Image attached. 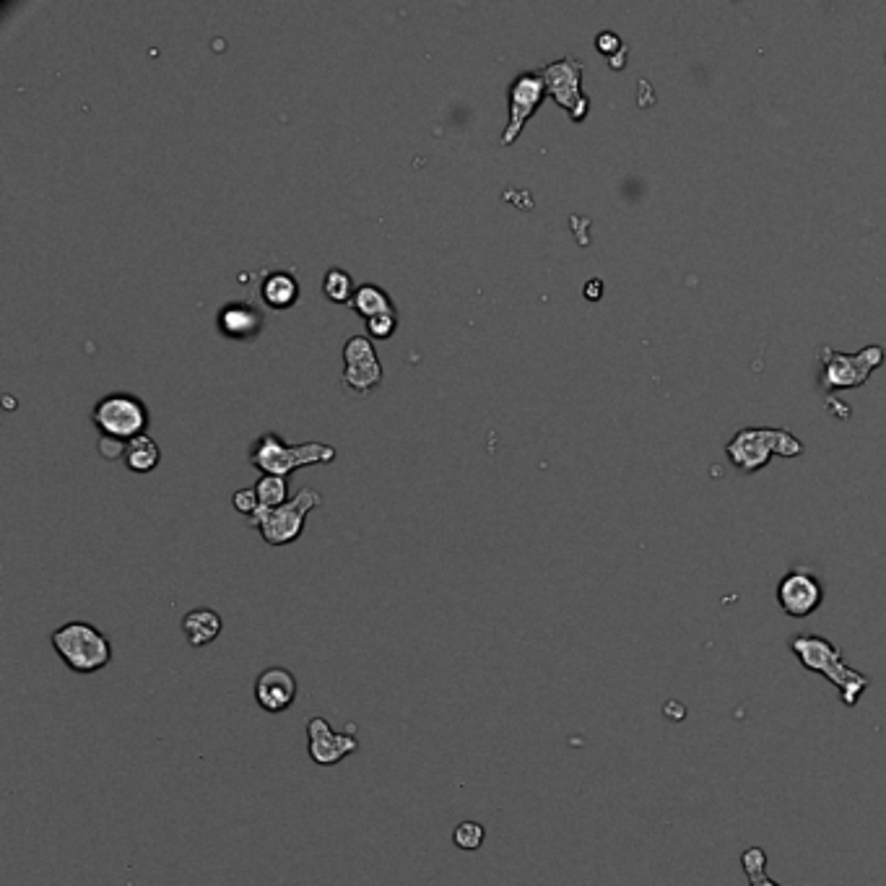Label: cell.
Masks as SVG:
<instances>
[{"label": "cell", "mask_w": 886, "mask_h": 886, "mask_svg": "<svg viewBox=\"0 0 886 886\" xmlns=\"http://www.w3.org/2000/svg\"><path fill=\"white\" fill-rule=\"evenodd\" d=\"M398 328V315L395 312H385V315H377L372 320H367V330L372 338H390Z\"/></svg>", "instance_id": "603a6c76"}, {"label": "cell", "mask_w": 886, "mask_h": 886, "mask_svg": "<svg viewBox=\"0 0 886 886\" xmlns=\"http://www.w3.org/2000/svg\"><path fill=\"white\" fill-rule=\"evenodd\" d=\"M125 445H128V442L112 440V437H99V453H102L104 458H110V460L123 458V455H125Z\"/></svg>", "instance_id": "484cf974"}, {"label": "cell", "mask_w": 886, "mask_h": 886, "mask_svg": "<svg viewBox=\"0 0 886 886\" xmlns=\"http://www.w3.org/2000/svg\"><path fill=\"white\" fill-rule=\"evenodd\" d=\"M741 866L749 876V886H780L767 876V853L762 848H749L741 855Z\"/></svg>", "instance_id": "44dd1931"}, {"label": "cell", "mask_w": 886, "mask_h": 886, "mask_svg": "<svg viewBox=\"0 0 886 886\" xmlns=\"http://www.w3.org/2000/svg\"><path fill=\"white\" fill-rule=\"evenodd\" d=\"M323 292L330 302H336V304L349 302L351 304L356 289H354V281H351V276L343 271V268H330L323 279Z\"/></svg>", "instance_id": "ffe728a7"}, {"label": "cell", "mask_w": 886, "mask_h": 886, "mask_svg": "<svg viewBox=\"0 0 886 886\" xmlns=\"http://www.w3.org/2000/svg\"><path fill=\"white\" fill-rule=\"evenodd\" d=\"M336 460V447L325 442H304V445H286L276 432L260 434L250 450V463L258 471L271 476H289L302 466H325Z\"/></svg>", "instance_id": "277c9868"}, {"label": "cell", "mask_w": 886, "mask_h": 886, "mask_svg": "<svg viewBox=\"0 0 886 886\" xmlns=\"http://www.w3.org/2000/svg\"><path fill=\"white\" fill-rule=\"evenodd\" d=\"M790 650L798 658L803 668H809L814 673H822L829 684H835L840 689V699L845 707H855L861 694L871 686V679L866 673H858L853 668L845 666L842 660V650L837 645H832L824 637H816V634H798L790 640Z\"/></svg>", "instance_id": "6da1fadb"}, {"label": "cell", "mask_w": 886, "mask_h": 886, "mask_svg": "<svg viewBox=\"0 0 886 886\" xmlns=\"http://www.w3.org/2000/svg\"><path fill=\"white\" fill-rule=\"evenodd\" d=\"M595 47H598V50L603 52V55H608V58L614 60V52L616 50H621V39H619V34H614V32H601L598 34V39H595ZM624 52V50H621Z\"/></svg>", "instance_id": "d4e9b609"}, {"label": "cell", "mask_w": 886, "mask_h": 886, "mask_svg": "<svg viewBox=\"0 0 886 886\" xmlns=\"http://www.w3.org/2000/svg\"><path fill=\"white\" fill-rule=\"evenodd\" d=\"M359 751V738H356V725L351 723L349 731L341 733L325 718L307 720V754L320 767H333L343 762L349 754Z\"/></svg>", "instance_id": "30bf717a"}, {"label": "cell", "mask_w": 886, "mask_h": 886, "mask_svg": "<svg viewBox=\"0 0 886 886\" xmlns=\"http://www.w3.org/2000/svg\"><path fill=\"white\" fill-rule=\"evenodd\" d=\"M255 492H258L260 507H263V510H276V507L289 502V484H286V476L263 473L258 484H255Z\"/></svg>", "instance_id": "d6986e66"}, {"label": "cell", "mask_w": 886, "mask_h": 886, "mask_svg": "<svg viewBox=\"0 0 886 886\" xmlns=\"http://www.w3.org/2000/svg\"><path fill=\"white\" fill-rule=\"evenodd\" d=\"M224 632V619L214 608H193L182 616V634L190 647H206Z\"/></svg>", "instance_id": "9a60e30c"}, {"label": "cell", "mask_w": 886, "mask_h": 886, "mask_svg": "<svg viewBox=\"0 0 886 886\" xmlns=\"http://www.w3.org/2000/svg\"><path fill=\"white\" fill-rule=\"evenodd\" d=\"M52 650L78 676H94L112 663V642L91 621H65L52 632Z\"/></svg>", "instance_id": "7a4b0ae2"}, {"label": "cell", "mask_w": 886, "mask_h": 886, "mask_svg": "<svg viewBox=\"0 0 886 886\" xmlns=\"http://www.w3.org/2000/svg\"><path fill=\"white\" fill-rule=\"evenodd\" d=\"M546 78V91H549L554 102L567 110V115L580 123L590 112V99L583 91V63L575 58H562L541 68Z\"/></svg>", "instance_id": "9c48e42d"}, {"label": "cell", "mask_w": 886, "mask_h": 886, "mask_svg": "<svg viewBox=\"0 0 886 886\" xmlns=\"http://www.w3.org/2000/svg\"><path fill=\"white\" fill-rule=\"evenodd\" d=\"M216 325L227 338L234 341H247V338H255L266 325V317L260 312L258 304L253 302H229L219 310L216 317Z\"/></svg>", "instance_id": "5bb4252c"}, {"label": "cell", "mask_w": 886, "mask_h": 886, "mask_svg": "<svg viewBox=\"0 0 886 886\" xmlns=\"http://www.w3.org/2000/svg\"><path fill=\"white\" fill-rule=\"evenodd\" d=\"M351 307H354V310L359 312L362 317H367V320H372V317H377V315H385V312H395L393 299L388 297V292H385V289H380V286H375V284L359 286L354 294V299H351Z\"/></svg>", "instance_id": "ac0fdd59"}, {"label": "cell", "mask_w": 886, "mask_h": 886, "mask_svg": "<svg viewBox=\"0 0 886 886\" xmlns=\"http://www.w3.org/2000/svg\"><path fill=\"white\" fill-rule=\"evenodd\" d=\"M819 362H822V388L824 390H848L861 388L868 375L884 362V349L881 346H866L858 354H840L829 346L819 349Z\"/></svg>", "instance_id": "52a82bcc"}, {"label": "cell", "mask_w": 886, "mask_h": 886, "mask_svg": "<svg viewBox=\"0 0 886 886\" xmlns=\"http://www.w3.org/2000/svg\"><path fill=\"white\" fill-rule=\"evenodd\" d=\"M320 505H323V494L312 489V486H302L294 494V499H289L286 505L276 507V510H263L260 507L253 518H250V525L258 528L268 546L294 544L302 536L307 515Z\"/></svg>", "instance_id": "5b68a950"}, {"label": "cell", "mask_w": 886, "mask_h": 886, "mask_svg": "<svg viewBox=\"0 0 886 886\" xmlns=\"http://www.w3.org/2000/svg\"><path fill=\"white\" fill-rule=\"evenodd\" d=\"M260 299L266 307L281 312L289 310L299 302V281L292 271H273L268 273L263 284H260Z\"/></svg>", "instance_id": "2e32d148"}, {"label": "cell", "mask_w": 886, "mask_h": 886, "mask_svg": "<svg viewBox=\"0 0 886 886\" xmlns=\"http://www.w3.org/2000/svg\"><path fill=\"white\" fill-rule=\"evenodd\" d=\"M232 502H234V510L242 512L245 518H253L255 512L260 510V499H258V492H255V489H240V492H234Z\"/></svg>", "instance_id": "cb8c5ba5"}, {"label": "cell", "mask_w": 886, "mask_h": 886, "mask_svg": "<svg viewBox=\"0 0 886 886\" xmlns=\"http://www.w3.org/2000/svg\"><path fill=\"white\" fill-rule=\"evenodd\" d=\"M125 466L128 471L133 473H151L156 466H159V460H162V453H159V445L151 440L149 434H141L136 440H130L125 445Z\"/></svg>", "instance_id": "e0dca14e"}, {"label": "cell", "mask_w": 886, "mask_h": 886, "mask_svg": "<svg viewBox=\"0 0 886 886\" xmlns=\"http://www.w3.org/2000/svg\"><path fill=\"white\" fill-rule=\"evenodd\" d=\"M803 442L788 432V429L775 427H746L733 434V440L725 445V453L733 466L744 473H757L772 460V455L780 458H798L803 455Z\"/></svg>", "instance_id": "3957f363"}, {"label": "cell", "mask_w": 886, "mask_h": 886, "mask_svg": "<svg viewBox=\"0 0 886 886\" xmlns=\"http://www.w3.org/2000/svg\"><path fill=\"white\" fill-rule=\"evenodd\" d=\"M824 588L809 570H790L777 585V603L790 619H806L822 606Z\"/></svg>", "instance_id": "7c38bea8"}, {"label": "cell", "mask_w": 886, "mask_h": 886, "mask_svg": "<svg viewBox=\"0 0 886 886\" xmlns=\"http://www.w3.org/2000/svg\"><path fill=\"white\" fill-rule=\"evenodd\" d=\"M255 702L268 715H281V712L292 710L297 702V676L284 666L263 668L255 679Z\"/></svg>", "instance_id": "4fadbf2b"}, {"label": "cell", "mask_w": 886, "mask_h": 886, "mask_svg": "<svg viewBox=\"0 0 886 886\" xmlns=\"http://www.w3.org/2000/svg\"><path fill=\"white\" fill-rule=\"evenodd\" d=\"M546 78L541 71H523L512 78L510 91H507V107H510V120L502 130V146H512L523 133L525 123L538 112L544 104Z\"/></svg>", "instance_id": "ba28073f"}, {"label": "cell", "mask_w": 886, "mask_h": 886, "mask_svg": "<svg viewBox=\"0 0 886 886\" xmlns=\"http://www.w3.org/2000/svg\"><path fill=\"white\" fill-rule=\"evenodd\" d=\"M484 842H486L484 824L471 822V819H468V822H460L458 827L453 829V845L460 850H466V853L479 850Z\"/></svg>", "instance_id": "7402d4cb"}, {"label": "cell", "mask_w": 886, "mask_h": 886, "mask_svg": "<svg viewBox=\"0 0 886 886\" xmlns=\"http://www.w3.org/2000/svg\"><path fill=\"white\" fill-rule=\"evenodd\" d=\"M343 385L356 395H367L382 382V364L367 336H351L343 346Z\"/></svg>", "instance_id": "8fae6325"}, {"label": "cell", "mask_w": 886, "mask_h": 886, "mask_svg": "<svg viewBox=\"0 0 886 886\" xmlns=\"http://www.w3.org/2000/svg\"><path fill=\"white\" fill-rule=\"evenodd\" d=\"M94 427L99 429L102 437H112V440L130 442L146 434L149 429V406L133 393H110L104 395L102 401L94 406Z\"/></svg>", "instance_id": "8992f818"}]
</instances>
